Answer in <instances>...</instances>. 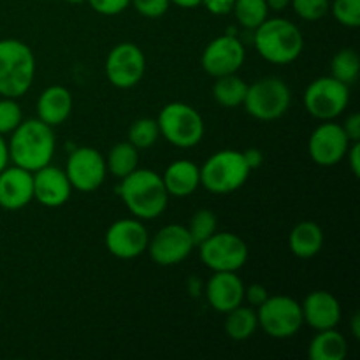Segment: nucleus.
Returning a JSON list of instances; mask_svg holds the SVG:
<instances>
[{
	"mask_svg": "<svg viewBox=\"0 0 360 360\" xmlns=\"http://www.w3.org/2000/svg\"><path fill=\"white\" fill-rule=\"evenodd\" d=\"M91 9L104 16H116L130 6V0H86Z\"/></svg>",
	"mask_w": 360,
	"mask_h": 360,
	"instance_id": "obj_36",
	"label": "nucleus"
},
{
	"mask_svg": "<svg viewBox=\"0 0 360 360\" xmlns=\"http://www.w3.org/2000/svg\"><path fill=\"white\" fill-rule=\"evenodd\" d=\"M267 297H269V294H267V288L264 287V285L253 283V285H250L248 288L245 287V299L252 306H257V308H259V306L262 304Z\"/></svg>",
	"mask_w": 360,
	"mask_h": 360,
	"instance_id": "obj_38",
	"label": "nucleus"
},
{
	"mask_svg": "<svg viewBox=\"0 0 360 360\" xmlns=\"http://www.w3.org/2000/svg\"><path fill=\"white\" fill-rule=\"evenodd\" d=\"M150 234L139 218H123L109 225L105 232V248L122 260L136 259L148 250Z\"/></svg>",
	"mask_w": 360,
	"mask_h": 360,
	"instance_id": "obj_14",
	"label": "nucleus"
},
{
	"mask_svg": "<svg viewBox=\"0 0 360 360\" xmlns=\"http://www.w3.org/2000/svg\"><path fill=\"white\" fill-rule=\"evenodd\" d=\"M250 172L252 169L243 151L221 150L211 155L200 167V185L211 193L227 195L245 185Z\"/></svg>",
	"mask_w": 360,
	"mask_h": 360,
	"instance_id": "obj_5",
	"label": "nucleus"
},
{
	"mask_svg": "<svg viewBox=\"0 0 360 360\" xmlns=\"http://www.w3.org/2000/svg\"><path fill=\"white\" fill-rule=\"evenodd\" d=\"M35 77L34 51L18 39L0 41V95L18 98L30 90Z\"/></svg>",
	"mask_w": 360,
	"mask_h": 360,
	"instance_id": "obj_4",
	"label": "nucleus"
},
{
	"mask_svg": "<svg viewBox=\"0 0 360 360\" xmlns=\"http://www.w3.org/2000/svg\"><path fill=\"white\" fill-rule=\"evenodd\" d=\"M65 174L72 188L84 193L95 192L97 188H101L105 174H108L105 158L95 148H76L67 160Z\"/></svg>",
	"mask_w": 360,
	"mask_h": 360,
	"instance_id": "obj_12",
	"label": "nucleus"
},
{
	"mask_svg": "<svg viewBox=\"0 0 360 360\" xmlns=\"http://www.w3.org/2000/svg\"><path fill=\"white\" fill-rule=\"evenodd\" d=\"M253 44L264 60L276 65H287L297 60L304 49V37L297 25L285 18H267L255 28Z\"/></svg>",
	"mask_w": 360,
	"mask_h": 360,
	"instance_id": "obj_3",
	"label": "nucleus"
},
{
	"mask_svg": "<svg viewBox=\"0 0 360 360\" xmlns=\"http://www.w3.org/2000/svg\"><path fill=\"white\" fill-rule=\"evenodd\" d=\"M193 248H195V245H193L188 229L178 224L162 227L148 243V250H150L153 262L164 267L181 264L183 260L188 259Z\"/></svg>",
	"mask_w": 360,
	"mask_h": 360,
	"instance_id": "obj_13",
	"label": "nucleus"
},
{
	"mask_svg": "<svg viewBox=\"0 0 360 360\" xmlns=\"http://www.w3.org/2000/svg\"><path fill=\"white\" fill-rule=\"evenodd\" d=\"M55 146L53 127L46 125L39 118L23 120L11 132V139L7 143L9 160L18 167H23L30 172L51 164Z\"/></svg>",
	"mask_w": 360,
	"mask_h": 360,
	"instance_id": "obj_1",
	"label": "nucleus"
},
{
	"mask_svg": "<svg viewBox=\"0 0 360 360\" xmlns=\"http://www.w3.org/2000/svg\"><path fill=\"white\" fill-rule=\"evenodd\" d=\"M232 13L241 27L255 30L259 25L267 20L269 7H267L266 0H234Z\"/></svg>",
	"mask_w": 360,
	"mask_h": 360,
	"instance_id": "obj_28",
	"label": "nucleus"
},
{
	"mask_svg": "<svg viewBox=\"0 0 360 360\" xmlns=\"http://www.w3.org/2000/svg\"><path fill=\"white\" fill-rule=\"evenodd\" d=\"M160 137L157 120L153 118H139L130 125L129 129V143L134 144L137 150H148L153 146Z\"/></svg>",
	"mask_w": 360,
	"mask_h": 360,
	"instance_id": "obj_30",
	"label": "nucleus"
},
{
	"mask_svg": "<svg viewBox=\"0 0 360 360\" xmlns=\"http://www.w3.org/2000/svg\"><path fill=\"white\" fill-rule=\"evenodd\" d=\"M259 326L267 336L274 340H287L301 330L302 319L301 302L288 295H273L267 297L257 311Z\"/></svg>",
	"mask_w": 360,
	"mask_h": 360,
	"instance_id": "obj_8",
	"label": "nucleus"
},
{
	"mask_svg": "<svg viewBox=\"0 0 360 360\" xmlns=\"http://www.w3.org/2000/svg\"><path fill=\"white\" fill-rule=\"evenodd\" d=\"M343 130L348 136L350 143H359L360 141V115L354 112L347 118V122L343 123Z\"/></svg>",
	"mask_w": 360,
	"mask_h": 360,
	"instance_id": "obj_39",
	"label": "nucleus"
},
{
	"mask_svg": "<svg viewBox=\"0 0 360 360\" xmlns=\"http://www.w3.org/2000/svg\"><path fill=\"white\" fill-rule=\"evenodd\" d=\"M197 248L202 264L213 273H238L248 262V246L232 232H214Z\"/></svg>",
	"mask_w": 360,
	"mask_h": 360,
	"instance_id": "obj_9",
	"label": "nucleus"
},
{
	"mask_svg": "<svg viewBox=\"0 0 360 360\" xmlns=\"http://www.w3.org/2000/svg\"><path fill=\"white\" fill-rule=\"evenodd\" d=\"M217 220H218L217 214H214L211 210H199L192 214L186 229H188L190 236H192L193 245L199 246L200 243L206 241L207 238H211V236L217 232V227H218Z\"/></svg>",
	"mask_w": 360,
	"mask_h": 360,
	"instance_id": "obj_31",
	"label": "nucleus"
},
{
	"mask_svg": "<svg viewBox=\"0 0 360 360\" xmlns=\"http://www.w3.org/2000/svg\"><path fill=\"white\" fill-rule=\"evenodd\" d=\"M160 136L172 146L193 148L204 137V120L195 108L185 102H171L164 105L157 118Z\"/></svg>",
	"mask_w": 360,
	"mask_h": 360,
	"instance_id": "obj_6",
	"label": "nucleus"
},
{
	"mask_svg": "<svg viewBox=\"0 0 360 360\" xmlns=\"http://www.w3.org/2000/svg\"><path fill=\"white\" fill-rule=\"evenodd\" d=\"M348 354L347 338L334 329L316 330L308 348L311 360H343Z\"/></svg>",
	"mask_w": 360,
	"mask_h": 360,
	"instance_id": "obj_24",
	"label": "nucleus"
},
{
	"mask_svg": "<svg viewBox=\"0 0 360 360\" xmlns=\"http://www.w3.org/2000/svg\"><path fill=\"white\" fill-rule=\"evenodd\" d=\"M360 72V58L357 51L352 48L340 49L333 56L330 62V76L345 84H352L357 81Z\"/></svg>",
	"mask_w": 360,
	"mask_h": 360,
	"instance_id": "obj_29",
	"label": "nucleus"
},
{
	"mask_svg": "<svg viewBox=\"0 0 360 360\" xmlns=\"http://www.w3.org/2000/svg\"><path fill=\"white\" fill-rule=\"evenodd\" d=\"M245 46L234 35H220L213 39L200 56V65L210 76L221 77L236 74L245 63Z\"/></svg>",
	"mask_w": 360,
	"mask_h": 360,
	"instance_id": "obj_16",
	"label": "nucleus"
},
{
	"mask_svg": "<svg viewBox=\"0 0 360 360\" xmlns=\"http://www.w3.org/2000/svg\"><path fill=\"white\" fill-rule=\"evenodd\" d=\"M352 333H354V336L360 338V315L359 313H355L354 316H352Z\"/></svg>",
	"mask_w": 360,
	"mask_h": 360,
	"instance_id": "obj_45",
	"label": "nucleus"
},
{
	"mask_svg": "<svg viewBox=\"0 0 360 360\" xmlns=\"http://www.w3.org/2000/svg\"><path fill=\"white\" fill-rule=\"evenodd\" d=\"M350 144L343 125L329 120V122L320 123L309 136V157L322 167H333L343 160Z\"/></svg>",
	"mask_w": 360,
	"mask_h": 360,
	"instance_id": "obj_15",
	"label": "nucleus"
},
{
	"mask_svg": "<svg viewBox=\"0 0 360 360\" xmlns=\"http://www.w3.org/2000/svg\"><path fill=\"white\" fill-rule=\"evenodd\" d=\"M267 7L273 11H285L290 6V0H266Z\"/></svg>",
	"mask_w": 360,
	"mask_h": 360,
	"instance_id": "obj_43",
	"label": "nucleus"
},
{
	"mask_svg": "<svg viewBox=\"0 0 360 360\" xmlns=\"http://www.w3.org/2000/svg\"><path fill=\"white\" fill-rule=\"evenodd\" d=\"M146 58L143 49L132 42H122L109 51L105 58V76L116 88L129 90L144 76Z\"/></svg>",
	"mask_w": 360,
	"mask_h": 360,
	"instance_id": "obj_11",
	"label": "nucleus"
},
{
	"mask_svg": "<svg viewBox=\"0 0 360 360\" xmlns=\"http://www.w3.org/2000/svg\"><path fill=\"white\" fill-rule=\"evenodd\" d=\"M72 111V95L65 86H49L39 95L37 116L46 125H62Z\"/></svg>",
	"mask_w": 360,
	"mask_h": 360,
	"instance_id": "obj_21",
	"label": "nucleus"
},
{
	"mask_svg": "<svg viewBox=\"0 0 360 360\" xmlns=\"http://www.w3.org/2000/svg\"><path fill=\"white\" fill-rule=\"evenodd\" d=\"M288 246H290V252L299 259H311L323 246L322 227L311 220L301 221L292 229Z\"/></svg>",
	"mask_w": 360,
	"mask_h": 360,
	"instance_id": "obj_23",
	"label": "nucleus"
},
{
	"mask_svg": "<svg viewBox=\"0 0 360 360\" xmlns=\"http://www.w3.org/2000/svg\"><path fill=\"white\" fill-rule=\"evenodd\" d=\"M243 155H245L246 164H248V167L252 169V171H253V169H257V167H260V165H262L264 155L260 153L257 148H250V150L243 151Z\"/></svg>",
	"mask_w": 360,
	"mask_h": 360,
	"instance_id": "obj_41",
	"label": "nucleus"
},
{
	"mask_svg": "<svg viewBox=\"0 0 360 360\" xmlns=\"http://www.w3.org/2000/svg\"><path fill=\"white\" fill-rule=\"evenodd\" d=\"M69 4H81V2H86V0H65Z\"/></svg>",
	"mask_w": 360,
	"mask_h": 360,
	"instance_id": "obj_46",
	"label": "nucleus"
},
{
	"mask_svg": "<svg viewBox=\"0 0 360 360\" xmlns=\"http://www.w3.org/2000/svg\"><path fill=\"white\" fill-rule=\"evenodd\" d=\"M225 333L231 340L234 341H245L255 334L257 327H259V319L257 313L252 308L246 306H238L232 311L225 313Z\"/></svg>",
	"mask_w": 360,
	"mask_h": 360,
	"instance_id": "obj_26",
	"label": "nucleus"
},
{
	"mask_svg": "<svg viewBox=\"0 0 360 360\" xmlns=\"http://www.w3.org/2000/svg\"><path fill=\"white\" fill-rule=\"evenodd\" d=\"M292 91L280 77H262L248 84L243 105L252 118L259 122H274L288 111Z\"/></svg>",
	"mask_w": 360,
	"mask_h": 360,
	"instance_id": "obj_7",
	"label": "nucleus"
},
{
	"mask_svg": "<svg viewBox=\"0 0 360 360\" xmlns=\"http://www.w3.org/2000/svg\"><path fill=\"white\" fill-rule=\"evenodd\" d=\"M302 319L315 330L334 329L341 320V304L330 292L315 290L301 304Z\"/></svg>",
	"mask_w": 360,
	"mask_h": 360,
	"instance_id": "obj_20",
	"label": "nucleus"
},
{
	"mask_svg": "<svg viewBox=\"0 0 360 360\" xmlns=\"http://www.w3.org/2000/svg\"><path fill=\"white\" fill-rule=\"evenodd\" d=\"M34 199V174L18 165L0 171V207L7 211L23 210Z\"/></svg>",
	"mask_w": 360,
	"mask_h": 360,
	"instance_id": "obj_17",
	"label": "nucleus"
},
{
	"mask_svg": "<svg viewBox=\"0 0 360 360\" xmlns=\"http://www.w3.org/2000/svg\"><path fill=\"white\" fill-rule=\"evenodd\" d=\"M118 195L127 210L139 220H153L167 207L169 193L162 176L150 169H136L122 179Z\"/></svg>",
	"mask_w": 360,
	"mask_h": 360,
	"instance_id": "obj_2",
	"label": "nucleus"
},
{
	"mask_svg": "<svg viewBox=\"0 0 360 360\" xmlns=\"http://www.w3.org/2000/svg\"><path fill=\"white\" fill-rule=\"evenodd\" d=\"M248 91V83L238 74H227V76L217 77L213 84V97L217 104L221 108L234 109L243 105Z\"/></svg>",
	"mask_w": 360,
	"mask_h": 360,
	"instance_id": "obj_25",
	"label": "nucleus"
},
{
	"mask_svg": "<svg viewBox=\"0 0 360 360\" xmlns=\"http://www.w3.org/2000/svg\"><path fill=\"white\" fill-rule=\"evenodd\" d=\"M206 297L218 313H229L245 301V283L236 273H214L206 285Z\"/></svg>",
	"mask_w": 360,
	"mask_h": 360,
	"instance_id": "obj_19",
	"label": "nucleus"
},
{
	"mask_svg": "<svg viewBox=\"0 0 360 360\" xmlns=\"http://www.w3.org/2000/svg\"><path fill=\"white\" fill-rule=\"evenodd\" d=\"M200 6L206 7L214 16H227V14L232 13L234 0H202Z\"/></svg>",
	"mask_w": 360,
	"mask_h": 360,
	"instance_id": "obj_37",
	"label": "nucleus"
},
{
	"mask_svg": "<svg viewBox=\"0 0 360 360\" xmlns=\"http://www.w3.org/2000/svg\"><path fill=\"white\" fill-rule=\"evenodd\" d=\"M34 174V199L46 207H60L70 199L72 185L65 171L48 164L37 169Z\"/></svg>",
	"mask_w": 360,
	"mask_h": 360,
	"instance_id": "obj_18",
	"label": "nucleus"
},
{
	"mask_svg": "<svg viewBox=\"0 0 360 360\" xmlns=\"http://www.w3.org/2000/svg\"><path fill=\"white\" fill-rule=\"evenodd\" d=\"M137 13L144 18H160L167 13L169 0H130Z\"/></svg>",
	"mask_w": 360,
	"mask_h": 360,
	"instance_id": "obj_35",
	"label": "nucleus"
},
{
	"mask_svg": "<svg viewBox=\"0 0 360 360\" xmlns=\"http://www.w3.org/2000/svg\"><path fill=\"white\" fill-rule=\"evenodd\" d=\"M295 14L304 21H319L329 13L330 0H290Z\"/></svg>",
	"mask_w": 360,
	"mask_h": 360,
	"instance_id": "obj_34",
	"label": "nucleus"
},
{
	"mask_svg": "<svg viewBox=\"0 0 360 360\" xmlns=\"http://www.w3.org/2000/svg\"><path fill=\"white\" fill-rule=\"evenodd\" d=\"M345 158L348 160V165H350L352 172H354L355 178L360 176V141L359 143H352L350 148H348Z\"/></svg>",
	"mask_w": 360,
	"mask_h": 360,
	"instance_id": "obj_40",
	"label": "nucleus"
},
{
	"mask_svg": "<svg viewBox=\"0 0 360 360\" xmlns=\"http://www.w3.org/2000/svg\"><path fill=\"white\" fill-rule=\"evenodd\" d=\"M350 102L348 84L334 79L333 76H323L311 81L304 91V105L309 115L322 122L338 118L347 109Z\"/></svg>",
	"mask_w": 360,
	"mask_h": 360,
	"instance_id": "obj_10",
	"label": "nucleus"
},
{
	"mask_svg": "<svg viewBox=\"0 0 360 360\" xmlns=\"http://www.w3.org/2000/svg\"><path fill=\"white\" fill-rule=\"evenodd\" d=\"M137 151L139 150L134 144H130L129 141L115 144L109 150L108 158H105V167L115 178L123 179L137 169V164H139V153Z\"/></svg>",
	"mask_w": 360,
	"mask_h": 360,
	"instance_id": "obj_27",
	"label": "nucleus"
},
{
	"mask_svg": "<svg viewBox=\"0 0 360 360\" xmlns=\"http://www.w3.org/2000/svg\"><path fill=\"white\" fill-rule=\"evenodd\" d=\"M21 122H23V111L16 98H0V134L2 136L11 134Z\"/></svg>",
	"mask_w": 360,
	"mask_h": 360,
	"instance_id": "obj_33",
	"label": "nucleus"
},
{
	"mask_svg": "<svg viewBox=\"0 0 360 360\" xmlns=\"http://www.w3.org/2000/svg\"><path fill=\"white\" fill-rule=\"evenodd\" d=\"M165 190L172 197H188L199 188L200 185V167H197L192 160H174L162 176Z\"/></svg>",
	"mask_w": 360,
	"mask_h": 360,
	"instance_id": "obj_22",
	"label": "nucleus"
},
{
	"mask_svg": "<svg viewBox=\"0 0 360 360\" xmlns=\"http://www.w3.org/2000/svg\"><path fill=\"white\" fill-rule=\"evenodd\" d=\"M171 4H176L178 7H183V9H193V7H199L202 0H169Z\"/></svg>",
	"mask_w": 360,
	"mask_h": 360,
	"instance_id": "obj_44",
	"label": "nucleus"
},
{
	"mask_svg": "<svg viewBox=\"0 0 360 360\" xmlns=\"http://www.w3.org/2000/svg\"><path fill=\"white\" fill-rule=\"evenodd\" d=\"M334 18L347 28L360 27V0H333Z\"/></svg>",
	"mask_w": 360,
	"mask_h": 360,
	"instance_id": "obj_32",
	"label": "nucleus"
},
{
	"mask_svg": "<svg viewBox=\"0 0 360 360\" xmlns=\"http://www.w3.org/2000/svg\"><path fill=\"white\" fill-rule=\"evenodd\" d=\"M7 164H9V148H7V141L0 134V171H4Z\"/></svg>",
	"mask_w": 360,
	"mask_h": 360,
	"instance_id": "obj_42",
	"label": "nucleus"
}]
</instances>
